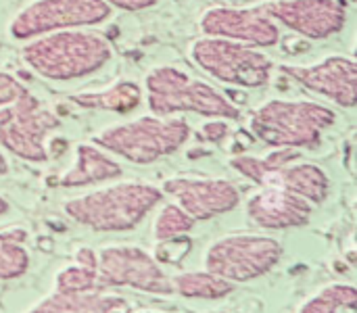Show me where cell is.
Instances as JSON below:
<instances>
[{
	"label": "cell",
	"mask_w": 357,
	"mask_h": 313,
	"mask_svg": "<svg viewBox=\"0 0 357 313\" xmlns=\"http://www.w3.org/2000/svg\"><path fill=\"white\" fill-rule=\"evenodd\" d=\"M21 59L44 79L73 82L105 69L113 59V46L100 31L77 27L23 42Z\"/></svg>",
	"instance_id": "6da1fadb"
},
{
	"label": "cell",
	"mask_w": 357,
	"mask_h": 313,
	"mask_svg": "<svg viewBox=\"0 0 357 313\" xmlns=\"http://www.w3.org/2000/svg\"><path fill=\"white\" fill-rule=\"evenodd\" d=\"M161 188L144 182H115L63 203L75 224L94 232H132L163 201Z\"/></svg>",
	"instance_id": "7a4b0ae2"
},
{
	"label": "cell",
	"mask_w": 357,
	"mask_h": 313,
	"mask_svg": "<svg viewBox=\"0 0 357 313\" xmlns=\"http://www.w3.org/2000/svg\"><path fill=\"white\" fill-rule=\"evenodd\" d=\"M144 96L149 111L161 117L195 113L207 119H241V109L211 84L190 75L176 65L153 67L144 77Z\"/></svg>",
	"instance_id": "3957f363"
},
{
	"label": "cell",
	"mask_w": 357,
	"mask_h": 313,
	"mask_svg": "<svg viewBox=\"0 0 357 313\" xmlns=\"http://www.w3.org/2000/svg\"><path fill=\"white\" fill-rule=\"evenodd\" d=\"M337 121V113L314 100L272 98L249 117V132L272 148H318L322 136Z\"/></svg>",
	"instance_id": "277c9868"
},
{
	"label": "cell",
	"mask_w": 357,
	"mask_h": 313,
	"mask_svg": "<svg viewBox=\"0 0 357 313\" xmlns=\"http://www.w3.org/2000/svg\"><path fill=\"white\" fill-rule=\"evenodd\" d=\"M188 138L190 125L184 117H161L151 113L105 128L94 136V144L134 165H151L178 153Z\"/></svg>",
	"instance_id": "5b68a950"
},
{
	"label": "cell",
	"mask_w": 357,
	"mask_h": 313,
	"mask_svg": "<svg viewBox=\"0 0 357 313\" xmlns=\"http://www.w3.org/2000/svg\"><path fill=\"white\" fill-rule=\"evenodd\" d=\"M190 59L207 75L238 88H261L272 79L274 71V61L261 48L213 36L195 40Z\"/></svg>",
	"instance_id": "8992f818"
},
{
	"label": "cell",
	"mask_w": 357,
	"mask_h": 313,
	"mask_svg": "<svg viewBox=\"0 0 357 313\" xmlns=\"http://www.w3.org/2000/svg\"><path fill=\"white\" fill-rule=\"evenodd\" d=\"M282 259V245L268 234H226L205 251V270L232 282L245 284L270 274Z\"/></svg>",
	"instance_id": "52a82bcc"
},
{
	"label": "cell",
	"mask_w": 357,
	"mask_h": 313,
	"mask_svg": "<svg viewBox=\"0 0 357 313\" xmlns=\"http://www.w3.org/2000/svg\"><path fill=\"white\" fill-rule=\"evenodd\" d=\"M61 128V119L31 92L0 107V148L29 163H46V138Z\"/></svg>",
	"instance_id": "ba28073f"
},
{
	"label": "cell",
	"mask_w": 357,
	"mask_h": 313,
	"mask_svg": "<svg viewBox=\"0 0 357 313\" xmlns=\"http://www.w3.org/2000/svg\"><path fill=\"white\" fill-rule=\"evenodd\" d=\"M111 15L105 0H33L13 15L6 31L13 40L27 42L52 31L94 27Z\"/></svg>",
	"instance_id": "9c48e42d"
},
{
	"label": "cell",
	"mask_w": 357,
	"mask_h": 313,
	"mask_svg": "<svg viewBox=\"0 0 357 313\" xmlns=\"http://www.w3.org/2000/svg\"><path fill=\"white\" fill-rule=\"evenodd\" d=\"M96 280L100 289H134L149 295H174L172 280L159 261L134 245H113L96 253Z\"/></svg>",
	"instance_id": "30bf717a"
},
{
	"label": "cell",
	"mask_w": 357,
	"mask_h": 313,
	"mask_svg": "<svg viewBox=\"0 0 357 313\" xmlns=\"http://www.w3.org/2000/svg\"><path fill=\"white\" fill-rule=\"evenodd\" d=\"M259 8L276 23L307 40H326L347 25L343 0H270Z\"/></svg>",
	"instance_id": "8fae6325"
},
{
	"label": "cell",
	"mask_w": 357,
	"mask_h": 313,
	"mask_svg": "<svg viewBox=\"0 0 357 313\" xmlns=\"http://www.w3.org/2000/svg\"><path fill=\"white\" fill-rule=\"evenodd\" d=\"M278 69L337 107L354 109L357 105V61L354 56L328 54L310 65L282 63Z\"/></svg>",
	"instance_id": "7c38bea8"
},
{
	"label": "cell",
	"mask_w": 357,
	"mask_h": 313,
	"mask_svg": "<svg viewBox=\"0 0 357 313\" xmlns=\"http://www.w3.org/2000/svg\"><path fill=\"white\" fill-rule=\"evenodd\" d=\"M203 36L224 38L255 48H270L280 42L276 25L259 6H213L199 19Z\"/></svg>",
	"instance_id": "4fadbf2b"
},
{
	"label": "cell",
	"mask_w": 357,
	"mask_h": 313,
	"mask_svg": "<svg viewBox=\"0 0 357 313\" xmlns=\"http://www.w3.org/2000/svg\"><path fill=\"white\" fill-rule=\"evenodd\" d=\"M161 192L172 197L195 222H207L226 215L241 203L238 188L222 178H188L178 176L161 184Z\"/></svg>",
	"instance_id": "5bb4252c"
},
{
	"label": "cell",
	"mask_w": 357,
	"mask_h": 313,
	"mask_svg": "<svg viewBox=\"0 0 357 313\" xmlns=\"http://www.w3.org/2000/svg\"><path fill=\"white\" fill-rule=\"evenodd\" d=\"M247 217L268 232L293 230L310 224L312 205L280 186H261V190L247 201Z\"/></svg>",
	"instance_id": "9a60e30c"
},
{
	"label": "cell",
	"mask_w": 357,
	"mask_h": 313,
	"mask_svg": "<svg viewBox=\"0 0 357 313\" xmlns=\"http://www.w3.org/2000/svg\"><path fill=\"white\" fill-rule=\"evenodd\" d=\"M121 165L96 144H77L73 165L59 176L56 186L61 188H84L121 178Z\"/></svg>",
	"instance_id": "2e32d148"
},
{
	"label": "cell",
	"mask_w": 357,
	"mask_h": 313,
	"mask_svg": "<svg viewBox=\"0 0 357 313\" xmlns=\"http://www.w3.org/2000/svg\"><path fill=\"white\" fill-rule=\"evenodd\" d=\"M27 313H132V305L117 295L94 289L86 293H54L36 303ZM159 313V312H140Z\"/></svg>",
	"instance_id": "e0dca14e"
},
{
	"label": "cell",
	"mask_w": 357,
	"mask_h": 313,
	"mask_svg": "<svg viewBox=\"0 0 357 313\" xmlns=\"http://www.w3.org/2000/svg\"><path fill=\"white\" fill-rule=\"evenodd\" d=\"M264 186H280L310 205H322L331 192V178L316 163H289L274 171Z\"/></svg>",
	"instance_id": "ac0fdd59"
},
{
	"label": "cell",
	"mask_w": 357,
	"mask_h": 313,
	"mask_svg": "<svg viewBox=\"0 0 357 313\" xmlns=\"http://www.w3.org/2000/svg\"><path fill=\"white\" fill-rule=\"evenodd\" d=\"M142 98H144V90L140 88V84L132 79H121L102 90H86V92H77L71 96V100L77 107L96 109V111H113L121 115L136 111Z\"/></svg>",
	"instance_id": "d6986e66"
},
{
	"label": "cell",
	"mask_w": 357,
	"mask_h": 313,
	"mask_svg": "<svg viewBox=\"0 0 357 313\" xmlns=\"http://www.w3.org/2000/svg\"><path fill=\"white\" fill-rule=\"evenodd\" d=\"M174 293H178L184 299H199V301H220L226 299L236 284L207 272V270H199V272H184L178 274L172 280Z\"/></svg>",
	"instance_id": "ffe728a7"
},
{
	"label": "cell",
	"mask_w": 357,
	"mask_h": 313,
	"mask_svg": "<svg viewBox=\"0 0 357 313\" xmlns=\"http://www.w3.org/2000/svg\"><path fill=\"white\" fill-rule=\"evenodd\" d=\"M297 159H299V151H293V148H274L266 157H253V155L232 157L230 159V167L234 171H238L241 176L249 178L251 182L264 186L274 171L282 169L284 165H289V163H293Z\"/></svg>",
	"instance_id": "44dd1931"
},
{
	"label": "cell",
	"mask_w": 357,
	"mask_h": 313,
	"mask_svg": "<svg viewBox=\"0 0 357 313\" xmlns=\"http://www.w3.org/2000/svg\"><path fill=\"white\" fill-rule=\"evenodd\" d=\"M27 230L10 228L0 232V280L21 278L29 270Z\"/></svg>",
	"instance_id": "7402d4cb"
},
{
	"label": "cell",
	"mask_w": 357,
	"mask_h": 313,
	"mask_svg": "<svg viewBox=\"0 0 357 313\" xmlns=\"http://www.w3.org/2000/svg\"><path fill=\"white\" fill-rule=\"evenodd\" d=\"M357 289L354 284L335 282L320 289L312 299H307L297 313H339L356 312Z\"/></svg>",
	"instance_id": "603a6c76"
},
{
	"label": "cell",
	"mask_w": 357,
	"mask_h": 313,
	"mask_svg": "<svg viewBox=\"0 0 357 313\" xmlns=\"http://www.w3.org/2000/svg\"><path fill=\"white\" fill-rule=\"evenodd\" d=\"M195 220L176 203H167L159 209L155 222H153V236L159 243L176 241L180 236H186L195 230Z\"/></svg>",
	"instance_id": "cb8c5ba5"
},
{
	"label": "cell",
	"mask_w": 357,
	"mask_h": 313,
	"mask_svg": "<svg viewBox=\"0 0 357 313\" xmlns=\"http://www.w3.org/2000/svg\"><path fill=\"white\" fill-rule=\"evenodd\" d=\"M100 289L96 280V270L84 266H67L54 278V293H86Z\"/></svg>",
	"instance_id": "d4e9b609"
},
{
	"label": "cell",
	"mask_w": 357,
	"mask_h": 313,
	"mask_svg": "<svg viewBox=\"0 0 357 313\" xmlns=\"http://www.w3.org/2000/svg\"><path fill=\"white\" fill-rule=\"evenodd\" d=\"M29 90L8 71H0V107L10 105L15 100H19L23 94H27Z\"/></svg>",
	"instance_id": "484cf974"
},
{
	"label": "cell",
	"mask_w": 357,
	"mask_h": 313,
	"mask_svg": "<svg viewBox=\"0 0 357 313\" xmlns=\"http://www.w3.org/2000/svg\"><path fill=\"white\" fill-rule=\"evenodd\" d=\"M201 134H203V138H205L207 142H213V144H220V142H224V140L228 138V134H230L228 119H220V117H213V119H209V121L203 125Z\"/></svg>",
	"instance_id": "4316f807"
},
{
	"label": "cell",
	"mask_w": 357,
	"mask_h": 313,
	"mask_svg": "<svg viewBox=\"0 0 357 313\" xmlns=\"http://www.w3.org/2000/svg\"><path fill=\"white\" fill-rule=\"evenodd\" d=\"M111 8H119V10H128V13H138V10H146L155 4H159L161 0H105Z\"/></svg>",
	"instance_id": "83f0119b"
},
{
	"label": "cell",
	"mask_w": 357,
	"mask_h": 313,
	"mask_svg": "<svg viewBox=\"0 0 357 313\" xmlns=\"http://www.w3.org/2000/svg\"><path fill=\"white\" fill-rule=\"evenodd\" d=\"M75 264L90 268V270H96V251H92L90 247H79L75 251Z\"/></svg>",
	"instance_id": "f1b7e54d"
},
{
	"label": "cell",
	"mask_w": 357,
	"mask_h": 313,
	"mask_svg": "<svg viewBox=\"0 0 357 313\" xmlns=\"http://www.w3.org/2000/svg\"><path fill=\"white\" fill-rule=\"evenodd\" d=\"M6 174H8V161H6L4 151L0 148V176H6Z\"/></svg>",
	"instance_id": "f546056e"
},
{
	"label": "cell",
	"mask_w": 357,
	"mask_h": 313,
	"mask_svg": "<svg viewBox=\"0 0 357 313\" xmlns=\"http://www.w3.org/2000/svg\"><path fill=\"white\" fill-rule=\"evenodd\" d=\"M10 211V205H8V201L4 199V197H0V217L2 215H6Z\"/></svg>",
	"instance_id": "4dcf8cb0"
}]
</instances>
